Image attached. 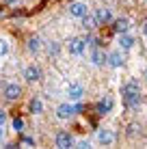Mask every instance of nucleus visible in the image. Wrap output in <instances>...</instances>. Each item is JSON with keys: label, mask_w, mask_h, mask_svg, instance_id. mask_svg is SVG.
<instances>
[{"label": "nucleus", "mask_w": 147, "mask_h": 149, "mask_svg": "<svg viewBox=\"0 0 147 149\" xmlns=\"http://www.w3.org/2000/svg\"><path fill=\"white\" fill-rule=\"evenodd\" d=\"M121 100H123V106L130 110L141 108V104H143V91H141V82L136 78H130L121 84Z\"/></svg>", "instance_id": "obj_1"}, {"label": "nucleus", "mask_w": 147, "mask_h": 149, "mask_svg": "<svg viewBox=\"0 0 147 149\" xmlns=\"http://www.w3.org/2000/svg\"><path fill=\"white\" fill-rule=\"evenodd\" d=\"M87 39L84 37H69V41L65 43V52L69 56H84L87 54Z\"/></svg>", "instance_id": "obj_2"}, {"label": "nucleus", "mask_w": 147, "mask_h": 149, "mask_svg": "<svg viewBox=\"0 0 147 149\" xmlns=\"http://www.w3.org/2000/svg\"><path fill=\"white\" fill-rule=\"evenodd\" d=\"M89 13H91V7H89L87 0H74V2L67 4V15L72 19H82Z\"/></svg>", "instance_id": "obj_3"}, {"label": "nucleus", "mask_w": 147, "mask_h": 149, "mask_svg": "<svg viewBox=\"0 0 147 149\" xmlns=\"http://www.w3.org/2000/svg\"><path fill=\"white\" fill-rule=\"evenodd\" d=\"M87 93V89H84L82 82L78 80H72L67 86H65V97H67V102H80Z\"/></svg>", "instance_id": "obj_4"}, {"label": "nucleus", "mask_w": 147, "mask_h": 149, "mask_svg": "<svg viewBox=\"0 0 147 149\" xmlns=\"http://www.w3.org/2000/svg\"><path fill=\"white\" fill-rule=\"evenodd\" d=\"M22 78H24V82H26V84H37V82L43 78L41 65H37V63L26 65V67H24V71H22Z\"/></svg>", "instance_id": "obj_5"}, {"label": "nucleus", "mask_w": 147, "mask_h": 149, "mask_svg": "<svg viewBox=\"0 0 147 149\" xmlns=\"http://www.w3.org/2000/svg\"><path fill=\"white\" fill-rule=\"evenodd\" d=\"M95 143L102 147H113L115 143H117V134H115V130H110V127H100L98 132H95Z\"/></svg>", "instance_id": "obj_6"}, {"label": "nucleus", "mask_w": 147, "mask_h": 149, "mask_svg": "<svg viewBox=\"0 0 147 149\" xmlns=\"http://www.w3.org/2000/svg\"><path fill=\"white\" fill-rule=\"evenodd\" d=\"M76 112H78L76 110V102H61V104H56V108H54V115L61 121H69Z\"/></svg>", "instance_id": "obj_7"}, {"label": "nucleus", "mask_w": 147, "mask_h": 149, "mask_svg": "<svg viewBox=\"0 0 147 149\" xmlns=\"http://www.w3.org/2000/svg\"><path fill=\"white\" fill-rule=\"evenodd\" d=\"M93 17H95V22H98V26H108V24L115 19V15H113V9L110 7L102 4V7L93 9Z\"/></svg>", "instance_id": "obj_8"}, {"label": "nucleus", "mask_w": 147, "mask_h": 149, "mask_svg": "<svg viewBox=\"0 0 147 149\" xmlns=\"http://www.w3.org/2000/svg\"><path fill=\"white\" fill-rule=\"evenodd\" d=\"M106 58H108V52H106L102 45H93V48H89V61H91L93 67H104Z\"/></svg>", "instance_id": "obj_9"}, {"label": "nucleus", "mask_w": 147, "mask_h": 149, "mask_svg": "<svg viewBox=\"0 0 147 149\" xmlns=\"http://www.w3.org/2000/svg\"><path fill=\"white\" fill-rule=\"evenodd\" d=\"M24 93V86L17 84V82H7V84L2 86V97L7 102H17L20 97Z\"/></svg>", "instance_id": "obj_10"}, {"label": "nucleus", "mask_w": 147, "mask_h": 149, "mask_svg": "<svg viewBox=\"0 0 147 149\" xmlns=\"http://www.w3.org/2000/svg\"><path fill=\"white\" fill-rule=\"evenodd\" d=\"M74 143H76V138L69 130H59L54 134V147H59V149H69V147H74Z\"/></svg>", "instance_id": "obj_11"}, {"label": "nucleus", "mask_w": 147, "mask_h": 149, "mask_svg": "<svg viewBox=\"0 0 147 149\" xmlns=\"http://www.w3.org/2000/svg\"><path fill=\"white\" fill-rule=\"evenodd\" d=\"M113 108H115V100H113L110 95L100 97V100L95 102V106H93L95 115H100V117H104V115H108V112H113Z\"/></svg>", "instance_id": "obj_12"}, {"label": "nucleus", "mask_w": 147, "mask_h": 149, "mask_svg": "<svg viewBox=\"0 0 147 149\" xmlns=\"http://www.w3.org/2000/svg\"><path fill=\"white\" fill-rule=\"evenodd\" d=\"M106 65H108V67H113V69H121V67L125 65V54H123V50H119V48L110 50V52H108V58H106Z\"/></svg>", "instance_id": "obj_13"}, {"label": "nucleus", "mask_w": 147, "mask_h": 149, "mask_svg": "<svg viewBox=\"0 0 147 149\" xmlns=\"http://www.w3.org/2000/svg\"><path fill=\"white\" fill-rule=\"evenodd\" d=\"M110 28H113L115 35L130 33V28H132V22H130V17H115L113 22H110Z\"/></svg>", "instance_id": "obj_14"}, {"label": "nucleus", "mask_w": 147, "mask_h": 149, "mask_svg": "<svg viewBox=\"0 0 147 149\" xmlns=\"http://www.w3.org/2000/svg\"><path fill=\"white\" fill-rule=\"evenodd\" d=\"M134 43H136V37H134L132 33H121V35H117V48L123 50V52L132 50Z\"/></svg>", "instance_id": "obj_15"}, {"label": "nucleus", "mask_w": 147, "mask_h": 149, "mask_svg": "<svg viewBox=\"0 0 147 149\" xmlns=\"http://www.w3.org/2000/svg\"><path fill=\"white\" fill-rule=\"evenodd\" d=\"M26 48H28L30 54H39V52L43 50V41H41V37H37V35H30V37L26 39Z\"/></svg>", "instance_id": "obj_16"}, {"label": "nucleus", "mask_w": 147, "mask_h": 149, "mask_svg": "<svg viewBox=\"0 0 147 149\" xmlns=\"http://www.w3.org/2000/svg\"><path fill=\"white\" fill-rule=\"evenodd\" d=\"M28 110H30V115H35V117L43 115V100H41V97H30Z\"/></svg>", "instance_id": "obj_17"}, {"label": "nucleus", "mask_w": 147, "mask_h": 149, "mask_svg": "<svg viewBox=\"0 0 147 149\" xmlns=\"http://www.w3.org/2000/svg\"><path fill=\"white\" fill-rule=\"evenodd\" d=\"M24 125H26V123H24L22 117H15V119L11 121V127H13L15 134H22V132H24Z\"/></svg>", "instance_id": "obj_18"}, {"label": "nucleus", "mask_w": 147, "mask_h": 149, "mask_svg": "<svg viewBox=\"0 0 147 149\" xmlns=\"http://www.w3.org/2000/svg\"><path fill=\"white\" fill-rule=\"evenodd\" d=\"M82 24H84V28H87V30H95V28H98V22H95V17L91 13L82 17Z\"/></svg>", "instance_id": "obj_19"}, {"label": "nucleus", "mask_w": 147, "mask_h": 149, "mask_svg": "<svg viewBox=\"0 0 147 149\" xmlns=\"http://www.w3.org/2000/svg\"><path fill=\"white\" fill-rule=\"evenodd\" d=\"M9 52H11V43H9V39L7 37H0V58L7 56Z\"/></svg>", "instance_id": "obj_20"}, {"label": "nucleus", "mask_w": 147, "mask_h": 149, "mask_svg": "<svg viewBox=\"0 0 147 149\" xmlns=\"http://www.w3.org/2000/svg\"><path fill=\"white\" fill-rule=\"evenodd\" d=\"M48 52L52 56H56L61 52V43H59V41H48Z\"/></svg>", "instance_id": "obj_21"}, {"label": "nucleus", "mask_w": 147, "mask_h": 149, "mask_svg": "<svg viewBox=\"0 0 147 149\" xmlns=\"http://www.w3.org/2000/svg\"><path fill=\"white\" fill-rule=\"evenodd\" d=\"M22 145H24V147H35V138H33V136L22 134Z\"/></svg>", "instance_id": "obj_22"}, {"label": "nucleus", "mask_w": 147, "mask_h": 149, "mask_svg": "<svg viewBox=\"0 0 147 149\" xmlns=\"http://www.w3.org/2000/svg\"><path fill=\"white\" fill-rule=\"evenodd\" d=\"M7 121H9V112L4 110V108H0V125H4Z\"/></svg>", "instance_id": "obj_23"}, {"label": "nucleus", "mask_w": 147, "mask_h": 149, "mask_svg": "<svg viewBox=\"0 0 147 149\" xmlns=\"http://www.w3.org/2000/svg\"><path fill=\"white\" fill-rule=\"evenodd\" d=\"M4 4H7V7H17L20 2H22V0H2Z\"/></svg>", "instance_id": "obj_24"}, {"label": "nucleus", "mask_w": 147, "mask_h": 149, "mask_svg": "<svg viewBox=\"0 0 147 149\" xmlns=\"http://www.w3.org/2000/svg\"><path fill=\"white\" fill-rule=\"evenodd\" d=\"M89 145H91L89 141H76L74 143V147H89Z\"/></svg>", "instance_id": "obj_25"}, {"label": "nucleus", "mask_w": 147, "mask_h": 149, "mask_svg": "<svg viewBox=\"0 0 147 149\" xmlns=\"http://www.w3.org/2000/svg\"><path fill=\"white\" fill-rule=\"evenodd\" d=\"M141 33H143V37L147 39V22H143V26H141Z\"/></svg>", "instance_id": "obj_26"}, {"label": "nucleus", "mask_w": 147, "mask_h": 149, "mask_svg": "<svg viewBox=\"0 0 147 149\" xmlns=\"http://www.w3.org/2000/svg\"><path fill=\"white\" fill-rule=\"evenodd\" d=\"M0 143H4V125H0Z\"/></svg>", "instance_id": "obj_27"}, {"label": "nucleus", "mask_w": 147, "mask_h": 149, "mask_svg": "<svg viewBox=\"0 0 147 149\" xmlns=\"http://www.w3.org/2000/svg\"><path fill=\"white\" fill-rule=\"evenodd\" d=\"M143 78H145V82H147V69H145V76H143Z\"/></svg>", "instance_id": "obj_28"}, {"label": "nucleus", "mask_w": 147, "mask_h": 149, "mask_svg": "<svg viewBox=\"0 0 147 149\" xmlns=\"http://www.w3.org/2000/svg\"><path fill=\"white\" fill-rule=\"evenodd\" d=\"M143 2H147V0H143Z\"/></svg>", "instance_id": "obj_29"}]
</instances>
